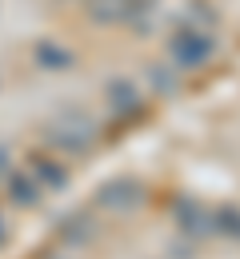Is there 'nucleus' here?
Masks as SVG:
<instances>
[]
</instances>
